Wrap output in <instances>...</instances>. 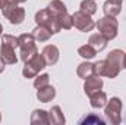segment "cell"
<instances>
[{
	"mask_svg": "<svg viewBox=\"0 0 126 125\" xmlns=\"http://www.w3.org/2000/svg\"><path fill=\"white\" fill-rule=\"evenodd\" d=\"M19 47V37L4 34L1 37V46H0V56L6 62V65H15L18 62L15 49Z\"/></svg>",
	"mask_w": 126,
	"mask_h": 125,
	"instance_id": "6da1fadb",
	"label": "cell"
},
{
	"mask_svg": "<svg viewBox=\"0 0 126 125\" xmlns=\"http://www.w3.org/2000/svg\"><path fill=\"white\" fill-rule=\"evenodd\" d=\"M123 59H125V53L122 50H119V49L111 50L107 55V58L104 59V66H106L104 77L116 78L123 68Z\"/></svg>",
	"mask_w": 126,
	"mask_h": 125,
	"instance_id": "7a4b0ae2",
	"label": "cell"
},
{
	"mask_svg": "<svg viewBox=\"0 0 126 125\" xmlns=\"http://www.w3.org/2000/svg\"><path fill=\"white\" fill-rule=\"evenodd\" d=\"M35 22L37 25H44L47 27L51 34H57V32L62 30L60 24H59V18L54 16L48 9H43V10H38L35 13Z\"/></svg>",
	"mask_w": 126,
	"mask_h": 125,
	"instance_id": "3957f363",
	"label": "cell"
},
{
	"mask_svg": "<svg viewBox=\"0 0 126 125\" xmlns=\"http://www.w3.org/2000/svg\"><path fill=\"white\" fill-rule=\"evenodd\" d=\"M95 27L98 28V32L103 34L107 40L116 38L117 31H119V22L114 16H104V18L98 19Z\"/></svg>",
	"mask_w": 126,
	"mask_h": 125,
	"instance_id": "277c9868",
	"label": "cell"
},
{
	"mask_svg": "<svg viewBox=\"0 0 126 125\" xmlns=\"http://www.w3.org/2000/svg\"><path fill=\"white\" fill-rule=\"evenodd\" d=\"M19 49H21V59L24 62L30 61L32 56L38 53V49L35 46V38L32 34H21L19 35Z\"/></svg>",
	"mask_w": 126,
	"mask_h": 125,
	"instance_id": "5b68a950",
	"label": "cell"
},
{
	"mask_svg": "<svg viewBox=\"0 0 126 125\" xmlns=\"http://www.w3.org/2000/svg\"><path fill=\"white\" fill-rule=\"evenodd\" d=\"M122 107H123V104L119 97H111L110 100H107L104 113H106L107 119L110 121V124L119 125L122 122Z\"/></svg>",
	"mask_w": 126,
	"mask_h": 125,
	"instance_id": "8992f818",
	"label": "cell"
},
{
	"mask_svg": "<svg viewBox=\"0 0 126 125\" xmlns=\"http://www.w3.org/2000/svg\"><path fill=\"white\" fill-rule=\"evenodd\" d=\"M47 66V63H46V59L43 58V55H35V56H32L30 61H27L25 62V66H24V69H22V75L25 77V78H34V77H37V74L41 71V69H44Z\"/></svg>",
	"mask_w": 126,
	"mask_h": 125,
	"instance_id": "52a82bcc",
	"label": "cell"
},
{
	"mask_svg": "<svg viewBox=\"0 0 126 125\" xmlns=\"http://www.w3.org/2000/svg\"><path fill=\"white\" fill-rule=\"evenodd\" d=\"M1 12H3V16H4L12 25H19V24H22L24 19H25V9H24V7H19L18 4L4 6V7H1Z\"/></svg>",
	"mask_w": 126,
	"mask_h": 125,
	"instance_id": "ba28073f",
	"label": "cell"
},
{
	"mask_svg": "<svg viewBox=\"0 0 126 125\" xmlns=\"http://www.w3.org/2000/svg\"><path fill=\"white\" fill-rule=\"evenodd\" d=\"M72 18H73V25H75L79 31H82V32L91 31V30L95 27V22L93 21L91 15L82 12L81 9H79L78 12H75V13L72 15Z\"/></svg>",
	"mask_w": 126,
	"mask_h": 125,
	"instance_id": "9c48e42d",
	"label": "cell"
},
{
	"mask_svg": "<svg viewBox=\"0 0 126 125\" xmlns=\"http://www.w3.org/2000/svg\"><path fill=\"white\" fill-rule=\"evenodd\" d=\"M103 88V80L100 78V77H97V75H91L90 78H87L85 80V84H84V91L85 94L90 97L91 94L97 93V91H100Z\"/></svg>",
	"mask_w": 126,
	"mask_h": 125,
	"instance_id": "30bf717a",
	"label": "cell"
},
{
	"mask_svg": "<svg viewBox=\"0 0 126 125\" xmlns=\"http://www.w3.org/2000/svg\"><path fill=\"white\" fill-rule=\"evenodd\" d=\"M41 55H43V58L46 59V63H47V65H54V63H57V61H59L60 52H59L57 46L48 44V46H46V47L43 49Z\"/></svg>",
	"mask_w": 126,
	"mask_h": 125,
	"instance_id": "8fae6325",
	"label": "cell"
},
{
	"mask_svg": "<svg viewBox=\"0 0 126 125\" xmlns=\"http://www.w3.org/2000/svg\"><path fill=\"white\" fill-rule=\"evenodd\" d=\"M54 96H56V90H54V87L50 85V84H47V85H44V87H41V88H37V99H38L40 102H43V103L51 102V100L54 99Z\"/></svg>",
	"mask_w": 126,
	"mask_h": 125,
	"instance_id": "7c38bea8",
	"label": "cell"
},
{
	"mask_svg": "<svg viewBox=\"0 0 126 125\" xmlns=\"http://www.w3.org/2000/svg\"><path fill=\"white\" fill-rule=\"evenodd\" d=\"M107 41H109V40H107L103 34L95 32V34H93V35L90 37L88 44H90V46H93L97 52H101V50H104V49L107 47Z\"/></svg>",
	"mask_w": 126,
	"mask_h": 125,
	"instance_id": "4fadbf2b",
	"label": "cell"
},
{
	"mask_svg": "<svg viewBox=\"0 0 126 125\" xmlns=\"http://www.w3.org/2000/svg\"><path fill=\"white\" fill-rule=\"evenodd\" d=\"M31 124L32 125H47V124H50L48 112H46L44 109H37V110H34L32 115H31Z\"/></svg>",
	"mask_w": 126,
	"mask_h": 125,
	"instance_id": "5bb4252c",
	"label": "cell"
},
{
	"mask_svg": "<svg viewBox=\"0 0 126 125\" xmlns=\"http://www.w3.org/2000/svg\"><path fill=\"white\" fill-rule=\"evenodd\" d=\"M48 119H50V124L53 125H63L66 122L60 106H53L51 107V110L48 112Z\"/></svg>",
	"mask_w": 126,
	"mask_h": 125,
	"instance_id": "9a60e30c",
	"label": "cell"
},
{
	"mask_svg": "<svg viewBox=\"0 0 126 125\" xmlns=\"http://www.w3.org/2000/svg\"><path fill=\"white\" fill-rule=\"evenodd\" d=\"M47 9L54 15V16H62L64 13H67V7H66V4L63 3L62 0H51L50 3H48V6H47Z\"/></svg>",
	"mask_w": 126,
	"mask_h": 125,
	"instance_id": "2e32d148",
	"label": "cell"
},
{
	"mask_svg": "<svg viewBox=\"0 0 126 125\" xmlns=\"http://www.w3.org/2000/svg\"><path fill=\"white\" fill-rule=\"evenodd\" d=\"M76 74H78V77L82 78V80L90 78L91 75H94V63H90V62L79 63V66H78V69H76Z\"/></svg>",
	"mask_w": 126,
	"mask_h": 125,
	"instance_id": "e0dca14e",
	"label": "cell"
},
{
	"mask_svg": "<svg viewBox=\"0 0 126 125\" xmlns=\"http://www.w3.org/2000/svg\"><path fill=\"white\" fill-rule=\"evenodd\" d=\"M90 102H91V106L95 109H100V107H104L106 103H107V94L104 91H97V93L91 94L90 96Z\"/></svg>",
	"mask_w": 126,
	"mask_h": 125,
	"instance_id": "ac0fdd59",
	"label": "cell"
},
{
	"mask_svg": "<svg viewBox=\"0 0 126 125\" xmlns=\"http://www.w3.org/2000/svg\"><path fill=\"white\" fill-rule=\"evenodd\" d=\"M103 10H104L106 16H117L122 12V3H113V1L107 0L103 6Z\"/></svg>",
	"mask_w": 126,
	"mask_h": 125,
	"instance_id": "d6986e66",
	"label": "cell"
},
{
	"mask_svg": "<svg viewBox=\"0 0 126 125\" xmlns=\"http://www.w3.org/2000/svg\"><path fill=\"white\" fill-rule=\"evenodd\" d=\"M32 35H34V38H35L37 41H47L53 34H51V31H50L47 27H44V25H37V28L32 31Z\"/></svg>",
	"mask_w": 126,
	"mask_h": 125,
	"instance_id": "ffe728a7",
	"label": "cell"
},
{
	"mask_svg": "<svg viewBox=\"0 0 126 125\" xmlns=\"http://www.w3.org/2000/svg\"><path fill=\"white\" fill-rule=\"evenodd\" d=\"M78 55L82 56L84 59H93L95 55H97V50H95L93 46L85 44V46H81V47L78 49Z\"/></svg>",
	"mask_w": 126,
	"mask_h": 125,
	"instance_id": "44dd1931",
	"label": "cell"
},
{
	"mask_svg": "<svg viewBox=\"0 0 126 125\" xmlns=\"http://www.w3.org/2000/svg\"><path fill=\"white\" fill-rule=\"evenodd\" d=\"M79 124H101L104 125L106 124V119H103L101 116H98V115H95V113H90V115H87V116H84L82 119H79Z\"/></svg>",
	"mask_w": 126,
	"mask_h": 125,
	"instance_id": "7402d4cb",
	"label": "cell"
},
{
	"mask_svg": "<svg viewBox=\"0 0 126 125\" xmlns=\"http://www.w3.org/2000/svg\"><path fill=\"white\" fill-rule=\"evenodd\" d=\"M81 10L88 13V15H94L97 12V3L95 0H82L81 1Z\"/></svg>",
	"mask_w": 126,
	"mask_h": 125,
	"instance_id": "603a6c76",
	"label": "cell"
},
{
	"mask_svg": "<svg viewBox=\"0 0 126 125\" xmlns=\"http://www.w3.org/2000/svg\"><path fill=\"white\" fill-rule=\"evenodd\" d=\"M59 24H60V27L64 28V30H70L73 27V18H72V15L64 13L62 16H59Z\"/></svg>",
	"mask_w": 126,
	"mask_h": 125,
	"instance_id": "cb8c5ba5",
	"label": "cell"
},
{
	"mask_svg": "<svg viewBox=\"0 0 126 125\" xmlns=\"http://www.w3.org/2000/svg\"><path fill=\"white\" fill-rule=\"evenodd\" d=\"M48 81H50V75L48 74H43V75H40V77H37L34 80V87L35 88H41V87L47 85Z\"/></svg>",
	"mask_w": 126,
	"mask_h": 125,
	"instance_id": "d4e9b609",
	"label": "cell"
},
{
	"mask_svg": "<svg viewBox=\"0 0 126 125\" xmlns=\"http://www.w3.org/2000/svg\"><path fill=\"white\" fill-rule=\"evenodd\" d=\"M104 71H106L104 61H98V62L94 63V75H97V77H104Z\"/></svg>",
	"mask_w": 126,
	"mask_h": 125,
	"instance_id": "484cf974",
	"label": "cell"
},
{
	"mask_svg": "<svg viewBox=\"0 0 126 125\" xmlns=\"http://www.w3.org/2000/svg\"><path fill=\"white\" fill-rule=\"evenodd\" d=\"M27 0H1V7L4 6H9V4H19V3H24Z\"/></svg>",
	"mask_w": 126,
	"mask_h": 125,
	"instance_id": "4316f807",
	"label": "cell"
},
{
	"mask_svg": "<svg viewBox=\"0 0 126 125\" xmlns=\"http://www.w3.org/2000/svg\"><path fill=\"white\" fill-rule=\"evenodd\" d=\"M4 66H6V62H4V61L1 59V56H0V74L4 71Z\"/></svg>",
	"mask_w": 126,
	"mask_h": 125,
	"instance_id": "83f0119b",
	"label": "cell"
},
{
	"mask_svg": "<svg viewBox=\"0 0 126 125\" xmlns=\"http://www.w3.org/2000/svg\"><path fill=\"white\" fill-rule=\"evenodd\" d=\"M110 1H113V3H123V0H110Z\"/></svg>",
	"mask_w": 126,
	"mask_h": 125,
	"instance_id": "f1b7e54d",
	"label": "cell"
},
{
	"mask_svg": "<svg viewBox=\"0 0 126 125\" xmlns=\"http://www.w3.org/2000/svg\"><path fill=\"white\" fill-rule=\"evenodd\" d=\"M123 68H126V53H125V59H123Z\"/></svg>",
	"mask_w": 126,
	"mask_h": 125,
	"instance_id": "f546056e",
	"label": "cell"
},
{
	"mask_svg": "<svg viewBox=\"0 0 126 125\" xmlns=\"http://www.w3.org/2000/svg\"><path fill=\"white\" fill-rule=\"evenodd\" d=\"M1 32H3V27H1V24H0V35H1Z\"/></svg>",
	"mask_w": 126,
	"mask_h": 125,
	"instance_id": "4dcf8cb0",
	"label": "cell"
},
{
	"mask_svg": "<svg viewBox=\"0 0 126 125\" xmlns=\"http://www.w3.org/2000/svg\"><path fill=\"white\" fill-rule=\"evenodd\" d=\"M0 9H1V0H0Z\"/></svg>",
	"mask_w": 126,
	"mask_h": 125,
	"instance_id": "1f68e13d",
	"label": "cell"
},
{
	"mask_svg": "<svg viewBox=\"0 0 126 125\" xmlns=\"http://www.w3.org/2000/svg\"><path fill=\"white\" fill-rule=\"evenodd\" d=\"M0 121H1V115H0Z\"/></svg>",
	"mask_w": 126,
	"mask_h": 125,
	"instance_id": "d6a6232c",
	"label": "cell"
}]
</instances>
